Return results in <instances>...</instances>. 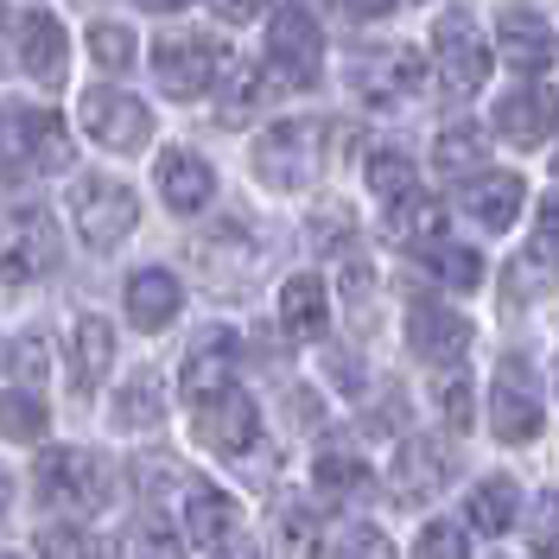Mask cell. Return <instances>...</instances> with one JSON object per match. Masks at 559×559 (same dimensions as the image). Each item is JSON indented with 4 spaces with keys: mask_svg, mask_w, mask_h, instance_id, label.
<instances>
[{
    "mask_svg": "<svg viewBox=\"0 0 559 559\" xmlns=\"http://www.w3.org/2000/svg\"><path fill=\"white\" fill-rule=\"evenodd\" d=\"M324 128L318 121H280L267 134L254 140V173L267 178L274 191H306L324 166Z\"/></svg>",
    "mask_w": 559,
    "mask_h": 559,
    "instance_id": "obj_1",
    "label": "cell"
},
{
    "mask_svg": "<svg viewBox=\"0 0 559 559\" xmlns=\"http://www.w3.org/2000/svg\"><path fill=\"white\" fill-rule=\"evenodd\" d=\"M70 216H76V236L90 248H115L134 236L140 223V198L121 185V178H103L90 173L83 185H76V198H70Z\"/></svg>",
    "mask_w": 559,
    "mask_h": 559,
    "instance_id": "obj_2",
    "label": "cell"
},
{
    "mask_svg": "<svg viewBox=\"0 0 559 559\" xmlns=\"http://www.w3.org/2000/svg\"><path fill=\"white\" fill-rule=\"evenodd\" d=\"M267 70H274L280 83H293V90L318 83V70H324V33H318V20L306 7H280L274 13V26H267Z\"/></svg>",
    "mask_w": 559,
    "mask_h": 559,
    "instance_id": "obj_3",
    "label": "cell"
},
{
    "mask_svg": "<svg viewBox=\"0 0 559 559\" xmlns=\"http://www.w3.org/2000/svg\"><path fill=\"white\" fill-rule=\"evenodd\" d=\"M0 153H13L33 173H64L70 134L51 108H0Z\"/></svg>",
    "mask_w": 559,
    "mask_h": 559,
    "instance_id": "obj_4",
    "label": "cell"
},
{
    "mask_svg": "<svg viewBox=\"0 0 559 559\" xmlns=\"http://www.w3.org/2000/svg\"><path fill=\"white\" fill-rule=\"evenodd\" d=\"M58 267V229L45 210H20L0 223V286H26Z\"/></svg>",
    "mask_w": 559,
    "mask_h": 559,
    "instance_id": "obj_5",
    "label": "cell"
},
{
    "mask_svg": "<svg viewBox=\"0 0 559 559\" xmlns=\"http://www.w3.org/2000/svg\"><path fill=\"white\" fill-rule=\"evenodd\" d=\"M33 484H38V496H45L51 509H96V502L108 496V471L96 464V452L51 445V452L38 457Z\"/></svg>",
    "mask_w": 559,
    "mask_h": 559,
    "instance_id": "obj_6",
    "label": "cell"
},
{
    "mask_svg": "<svg viewBox=\"0 0 559 559\" xmlns=\"http://www.w3.org/2000/svg\"><path fill=\"white\" fill-rule=\"evenodd\" d=\"M216 70H223V51L198 33H166L153 45V76H159V90L178 96V103L204 96L210 83H216Z\"/></svg>",
    "mask_w": 559,
    "mask_h": 559,
    "instance_id": "obj_7",
    "label": "cell"
},
{
    "mask_svg": "<svg viewBox=\"0 0 559 559\" xmlns=\"http://www.w3.org/2000/svg\"><path fill=\"white\" fill-rule=\"evenodd\" d=\"M432 58H439V83H445L452 96L484 90V76H489V45H484V33H477L464 13H445V20L432 26Z\"/></svg>",
    "mask_w": 559,
    "mask_h": 559,
    "instance_id": "obj_8",
    "label": "cell"
},
{
    "mask_svg": "<svg viewBox=\"0 0 559 559\" xmlns=\"http://www.w3.org/2000/svg\"><path fill=\"white\" fill-rule=\"evenodd\" d=\"M83 128L96 146L108 153H140L146 140H153V115L140 96H121V90H90L83 96Z\"/></svg>",
    "mask_w": 559,
    "mask_h": 559,
    "instance_id": "obj_9",
    "label": "cell"
},
{
    "mask_svg": "<svg viewBox=\"0 0 559 559\" xmlns=\"http://www.w3.org/2000/svg\"><path fill=\"white\" fill-rule=\"evenodd\" d=\"M489 414H496V439H509V445H527L547 426V401H540V388H534L522 356H509L496 369V407Z\"/></svg>",
    "mask_w": 559,
    "mask_h": 559,
    "instance_id": "obj_10",
    "label": "cell"
},
{
    "mask_svg": "<svg viewBox=\"0 0 559 559\" xmlns=\"http://www.w3.org/2000/svg\"><path fill=\"white\" fill-rule=\"evenodd\" d=\"M356 90L362 96H376V103H401V96H419V83H426V58H419L414 45H369L356 64Z\"/></svg>",
    "mask_w": 559,
    "mask_h": 559,
    "instance_id": "obj_11",
    "label": "cell"
},
{
    "mask_svg": "<svg viewBox=\"0 0 559 559\" xmlns=\"http://www.w3.org/2000/svg\"><path fill=\"white\" fill-rule=\"evenodd\" d=\"M178 388H185V401H191V407H210L216 394H229V388H236V337H229V331H204L198 349L185 356Z\"/></svg>",
    "mask_w": 559,
    "mask_h": 559,
    "instance_id": "obj_12",
    "label": "cell"
},
{
    "mask_svg": "<svg viewBox=\"0 0 559 559\" xmlns=\"http://www.w3.org/2000/svg\"><path fill=\"white\" fill-rule=\"evenodd\" d=\"M198 439H204L210 452H229L242 457L254 439H261V414H254V401H248L242 388H229V394H216L210 407H198Z\"/></svg>",
    "mask_w": 559,
    "mask_h": 559,
    "instance_id": "obj_13",
    "label": "cell"
},
{
    "mask_svg": "<svg viewBox=\"0 0 559 559\" xmlns=\"http://www.w3.org/2000/svg\"><path fill=\"white\" fill-rule=\"evenodd\" d=\"M554 121H559V103H554V90H540V83H522V90L496 96V134L515 140V146H540L554 134Z\"/></svg>",
    "mask_w": 559,
    "mask_h": 559,
    "instance_id": "obj_14",
    "label": "cell"
},
{
    "mask_svg": "<svg viewBox=\"0 0 559 559\" xmlns=\"http://www.w3.org/2000/svg\"><path fill=\"white\" fill-rule=\"evenodd\" d=\"M20 70L33 76L38 90H58L70 70V45H64V26L51 13H26L20 20Z\"/></svg>",
    "mask_w": 559,
    "mask_h": 559,
    "instance_id": "obj_15",
    "label": "cell"
},
{
    "mask_svg": "<svg viewBox=\"0 0 559 559\" xmlns=\"http://www.w3.org/2000/svg\"><path fill=\"white\" fill-rule=\"evenodd\" d=\"M445 477H452V452L432 445V439H407L394 452V496L401 502H432L445 489Z\"/></svg>",
    "mask_w": 559,
    "mask_h": 559,
    "instance_id": "obj_16",
    "label": "cell"
},
{
    "mask_svg": "<svg viewBox=\"0 0 559 559\" xmlns=\"http://www.w3.org/2000/svg\"><path fill=\"white\" fill-rule=\"evenodd\" d=\"M554 51H559V38L540 13H522V7H515V13L496 20V58H509L515 70H547Z\"/></svg>",
    "mask_w": 559,
    "mask_h": 559,
    "instance_id": "obj_17",
    "label": "cell"
},
{
    "mask_svg": "<svg viewBox=\"0 0 559 559\" xmlns=\"http://www.w3.org/2000/svg\"><path fill=\"white\" fill-rule=\"evenodd\" d=\"M159 198L178 216H191V210H204L216 198V173H210L191 146H173V153H159Z\"/></svg>",
    "mask_w": 559,
    "mask_h": 559,
    "instance_id": "obj_18",
    "label": "cell"
},
{
    "mask_svg": "<svg viewBox=\"0 0 559 559\" xmlns=\"http://www.w3.org/2000/svg\"><path fill=\"white\" fill-rule=\"evenodd\" d=\"M407 344L426 356V362H464V349H471V324L457 312H445V306H414V318H407Z\"/></svg>",
    "mask_w": 559,
    "mask_h": 559,
    "instance_id": "obj_19",
    "label": "cell"
},
{
    "mask_svg": "<svg viewBox=\"0 0 559 559\" xmlns=\"http://www.w3.org/2000/svg\"><path fill=\"white\" fill-rule=\"evenodd\" d=\"M108 356H115V331H108V318H96V312L70 318V382L83 388V394L108 376Z\"/></svg>",
    "mask_w": 559,
    "mask_h": 559,
    "instance_id": "obj_20",
    "label": "cell"
},
{
    "mask_svg": "<svg viewBox=\"0 0 559 559\" xmlns=\"http://www.w3.org/2000/svg\"><path fill=\"white\" fill-rule=\"evenodd\" d=\"M522 198H527V185L515 173H477L464 185V210H471L484 229H509V223L522 216Z\"/></svg>",
    "mask_w": 559,
    "mask_h": 559,
    "instance_id": "obj_21",
    "label": "cell"
},
{
    "mask_svg": "<svg viewBox=\"0 0 559 559\" xmlns=\"http://www.w3.org/2000/svg\"><path fill=\"white\" fill-rule=\"evenodd\" d=\"M178 280L166 274V267H140L134 280H128V318H134L140 331H166L178 318Z\"/></svg>",
    "mask_w": 559,
    "mask_h": 559,
    "instance_id": "obj_22",
    "label": "cell"
},
{
    "mask_svg": "<svg viewBox=\"0 0 559 559\" xmlns=\"http://www.w3.org/2000/svg\"><path fill=\"white\" fill-rule=\"evenodd\" d=\"M236 527V502L223 496L216 484H191L185 489V540L191 547H223Z\"/></svg>",
    "mask_w": 559,
    "mask_h": 559,
    "instance_id": "obj_23",
    "label": "cell"
},
{
    "mask_svg": "<svg viewBox=\"0 0 559 559\" xmlns=\"http://www.w3.org/2000/svg\"><path fill=\"white\" fill-rule=\"evenodd\" d=\"M324 318H331V299H324V280L318 274H293L280 286V324H286V337L312 344L318 331H324Z\"/></svg>",
    "mask_w": 559,
    "mask_h": 559,
    "instance_id": "obj_24",
    "label": "cell"
},
{
    "mask_svg": "<svg viewBox=\"0 0 559 559\" xmlns=\"http://www.w3.org/2000/svg\"><path fill=\"white\" fill-rule=\"evenodd\" d=\"M515 515H522L515 477H484V484H471V496H464V522L477 527V534H509Z\"/></svg>",
    "mask_w": 559,
    "mask_h": 559,
    "instance_id": "obj_25",
    "label": "cell"
},
{
    "mask_svg": "<svg viewBox=\"0 0 559 559\" xmlns=\"http://www.w3.org/2000/svg\"><path fill=\"white\" fill-rule=\"evenodd\" d=\"M369 191H376L388 210L414 204V198H419L414 159H407V153H394V146H376V153H369Z\"/></svg>",
    "mask_w": 559,
    "mask_h": 559,
    "instance_id": "obj_26",
    "label": "cell"
},
{
    "mask_svg": "<svg viewBox=\"0 0 559 559\" xmlns=\"http://www.w3.org/2000/svg\"><path fill=\"white\" fill-rule=\"evenodd\" d=\"M394 229H401V242L414 248V254L432 242H445V204L439 198H414V204L394 210Z\"/></svg>",
    "mask_w": 559,
    "mask_h": 559,
    "instance_id": "obj_27",
    "label": "cell"
},
{
    "mask_svg": "<svg viewBox=\"0 0 559 559\" xmlns=\"http://www.w3.org/2000/svg\"><path fill=\"white\" fill-rule=\"evenodd\" d=\"M312 484L324 489V496H349V489H362V484H369V464H362L356 452H318Z\"/></svg>",
    "mask_w": 559,
    "mask_h": 559,
    "instance_id": "obj_28",
    "label": "cell"
},
{
    "mask_svg": "<svg viewBox=\"0 0 559 559\" xmlns=\"http://www.w3.org/2000/svg\"><path fill=\"white\" fill-rule=\"evenodd\" d=\"M419 261H426L432 274L445 280V286H477V280H484V261H477L471 248H457V242H432V248H419Z\"/></svg>",
    "mask_w": 559,
    "mask_h": 559,
    "instance_id": "obj_29",
    "label": "cell"
},
{
    "mask_svg": "<svg viewBox=\"0 0 559 559\" xmlns=\"http://www.w3.org/2000/svg\"><path fill=\"white\" fill-rule=\"evenodd\" d=\"M90 58L103 70H134V58H140V38L128 33V26H90Z\"/></svg>",
    "mask_w": 559,
    "mask_h": 559,
    "instance_id": "obj_30",
    "label": "cell"
},
{
    "mask_svg": "<svg viewBox=\"0 0 559 559\" xmlns=\"http://www.w3.org/2000/svg\"><path fill=\"white\" fill-rule=\"evenodd\" d=\"M115 426H121V432H134V426H159V388L146 382V376L121 388V407H115Z\"/></svg>",
    "mask_w": 559,
    "mask_h": 559,
    "instance_id": "obj_31",
    "label": "cell"
},
{
    "mask_svg": "<svg viewBox=\"0 0 559 559\" xmlns=\"http://www.w3.org/2000/svg\"><path fill=\"white\" fill-rule=\"evenodd\" d=\"M0 432L7 439H38L45 432V401H33V394H0Z\"/></svg>",
    "mask_w": 559,
    "mask_h": 559,
    "instance_id": "obj_32",
    "label": "cell"
},
{
    "mask_svg": "<svg viewBox=\"0 0 559 559\" xmlns=\"http://www.w3.org/2000/svg\"><path fill=\"white\" fill-rule=\"evenodd\" d=\"M414 559H471V540L457 522H426L414 540Z\"/></svg>",
    "mask_w": 559,
    "mask_h": 559,
    "instance_id": "obj_33",
    "label": "cell"
},
{
    "mask_svg": "<svg viewBox=\"0 0 559 559\" xmlns=\"http://www.w3.org/2000/svg\"><path fill=\"white\" fill-rule=\"evenodd\" d=\"M432 159H439V173H471L477 178V134L471 128H445L439 134V146H432Z\"/></svg>",
    "mask_w": 559,
    "mask_h": 559,
    "instance_id": "obj_34",
    "label": "cell"
},
{
    "mask_svg": "<svg viewBox=\"0 0 559 559\" xmlns=\"http://www.w3.org/2000/svg\"><path fill=\"white\" fill-rule=\"evenodd\" d=\"M128 559H185V547H178L173 527H159L146 515V522H134V534H128Z\"/></svg>",
    "mask_w": 559,
    "mask_h": 559,
    "instance_id": "obj_35",
    "label": "cell"
},
{
    "mask_svg": "<svg viewBox=\"0 0 559 559\" xmlns=\"http://www.w3.org/2000/svg\"><path fill=\"white\" fill-rule=\"evenodd\" d=\"M527 547H534V554H559V489H547V496L527 509Z\"/></svg>",
    "mask_w": 559,
    "mask_h": 559,
    "instance_id": "obj_36",
    "label": "cell"
},
{
    "mask_svg": "<svg viewBox=\"0 0 559 559\" xmlns=\"http://www.w3.org/2000/svg\"><path fill=\"white\" fill-rule=\"evenodd\" d=\"M337 559H394V540H388L382 527H369V522H356L337 534Z\"/></svg>",
    "mask_w": 559,
    "mask_h": 559,
    "instance_id": "obj_37",
    "label": "cell"
},
{
    "mask_svg": "<svg viewBox=\"0 0 559 559\" xmlns=\"http://www.w3.org/2000/svg\"><path fill=\"white\" fill-rule=\"evenodd\" d=\"M439 414L452 419V426H471V382L464 376H439Z\"/></svg>",
    "mask_w": 559,
    "mask_h": 559,
    "instance_id": "obj_38",
    "label": "cell"
},
{
    "mask_svg": "<svg viewBox=\"0 0 559 559\" xmlns=\"http://www.w3.org/2000/svg\"><path fill=\"white\" fill-rule=\"evenodd\" d=\"M261 103V76L254 70H229V103H223V121H236V115H248V108Z\"/></svg>",
    "mask_w": 559,
    "mask_h": 559,
    "instance_id": "obj_39",
    "label": "cell"
},
{
    "mask_svg": "<svg viewBox=\"0 0 559 559\" xmlns=\"http://www.w3.org/2000/svg\"><path fill=\"white\" fill-rule=\"evenodd\" d=\"M38 554L45 559H90L96 547H90V534H76V527H51V534L38 540Z\"/></svg>",
    "mask_w": 559,
    "mask_h": 559,
    "instance_id": "obj_40",
    "label": "cell"
},
{
    "mask_svg": "<svg viewBox=\"0 0 559 559\" xmlns=\"http://www.w3.org/2000/svg\"><path fill=\"white\" fill-rule=\"evenodd\" d=\"M13 369H20L26 382H45V337H20V349H13Z\"/></svg>",
    "mask_w": 559,
    "mask_h": 559,
    "instance_id": "obj_41",
    "label": "cell"
},
{
    "mask_svg": "<svg viewBox=\"0 0 559 559\" xmlns=\"http://www.w3.org/2000/svg\"><path fill=\"white\" fill-rule=\"evenodd\" d=\"M210 13H216L223 26H248V20L261 13V0H210Z\"/></svg>",
    "mask_w": 559,
    "mask_h": 559,
    "instance_id": "obj_42",
    "label": "cell"
},
{
    "mask_svg": "<svg viewBox=\"0 0 559 559\" xmlns=\"http://www.w3.org/2000/svg\"><path fill=\"white\" fill-rule=\"evenodd\" d=\"M216 559H261V554H254L248 540H223V554H216Z\"/></svg>",
    "mask_w": 559,
    "mask_h": 559,
    "instance_id": "obj_43",
    "label": "cell"
},
{
    "mask_svg": "<svg viewBox=\"0 0 559 559\" xmlns=\"http://www.w3.org/2000/svg\"><path fill=\"white\" fill-rule=\"evenodd\" d=\"M7 502H13V477L0 471V515H7Z\"/></svg>",
    "mask_w": 559,
    "mask_h": 559,
    "instance_id": "obj_44",
    "label": "cell"
},
{
    "mask_svg": "<svg viewBox=\"0 0 559 559\" xmlns=\"http://www.w3.org/2000/svg\"><path fill=\"white\" fill-rule=\"evenodd\" d=\"M140 7H153V13H166V7H178V0H140Z\"/></svg>",
    "mask_w": 559,
    "mask_h": 559,
    "instance_id": "obj_45",
    "label": "cell"
},
{
    "mask_svg": "<svg viewBox=\"0 0 559 559\" xmlns=\"http://www.w3.org/2000/svg\"><path fill=\"white\" fill-rule=\"evenodd\" d=\"M554 178H559V153H554Z\"/></svg>",
    "mask_w": 559,
    "mask_h": 559,
    "instance_id": "obj_46",
    "label": "cell"
},
{
    "mask_svg": "<svg viewBox=\"0 0 559 559\" xmlns=\"http://www.w3.org/2000/svg\"><path fill=\"white\" fill-rule=\"evenodd\" d=\"M0 559H20V554H0Z\"/></svg>",
    "mask_w": 559,
    "mask_h": 559,
    "instance_id": "obj_47",
    "label": "cell"
}]
</instances>
